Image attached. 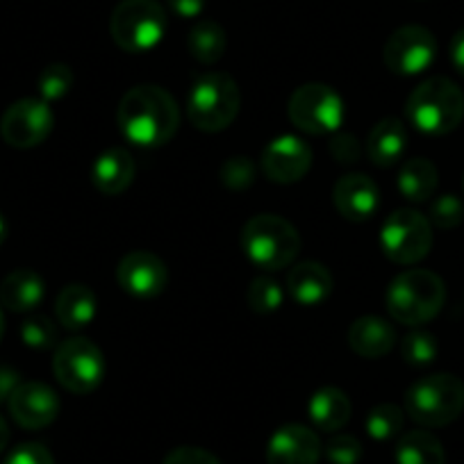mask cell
<instances>
[{"instance_id": "1", "label": "cell", "mask_w": 464, "mask_h": 464, "mask_svg": "<svg viewBox=\"0 0 464 464\" xmlns=\"http://www.w3.org/2000/svg\"><path fill=\"white\" fill-rule=\"evenodd\" d=\"M116 123L130 144L155 149L176 137L180 111L167 89L158 84H137L119 102Z\"/></svg>"}, {"instance_id": "2", "label": "cell", "mask_w": 464, "mask_h": 464, "mask_svg": "<svg viewBox=\"0 0 464 464\" xmlns=\"http://www.w3.org/2000/svg\"><path fill=\"white\" fill-rule=\"evenodd\" d=\"M405 114L410 123L423 135H449L462 123L464 93L453 80L435 75V78L423 80L410 93L405 102Z\"/></svg>"}, {"instance_id": "3", "label": "cell", "mask_w": 464, "mask_h": 464, "mask_svg": "<svg viewBox=\"0 0 464 464\" xmlns=\"http://www.w3.org/2000/svg\"><path fill=\"white\" fill-rule=\"evenodd\" d=\"M446 301V285L428 269H408L387 289V312L403 325H423L435 319Z\"/></svg>"}, {"instance_id": "4", "label": "cell", "mask_w": 464, "mask_h": 464, "mask_svg": "<svg viewBox=\"0 0 464 464\" xmlns=\"http://www.w3.org/2000/svg\"><path fill=\"white\" fill-rule=\"evenodd\" d=\"M242 251L257 269L280 271L301 253V235L278 214H257L242 227Z\"/></svg>"}, {"instance_id": "5", "label": "cell", "mask_w": 464, "mask_h": 464, "mask_svg": "<svg viewBox=\"0 0 464 464\" xmlns=\"http://www.w3.org/2000/svg\"><path fill=\"white\" fill-rule=\"evenodd\" d=\"M239 107H242V93L237 82L223 71L198 75L191 84L187 114L200 132H221L230 128L237 119Z\"/></svg>"}, {"instance_id": "6", "label": "cell", "mask_w": 464, "mask_h": 464, "mask_svg": "<svg viewBox=\"0 0 464 464\" xmlns=\"http://www.w3.org/2000/svg\"><path fill=\"white\" fill-rule=\"evenodd\" d=\"M464 410V382L453 373L419 378L405 392V412L426 428L453 423Z\"/></svg>"}, {"instance_id": "7", "label": "cell", "mask_w": 464, "mask_h": 464, "mask_svg": "<svg viewBox=\"0 0 464 464\" xmlns=\"http://www.w3.org/2000/svg\"><path fill=\"white\" fill-rule=\"evenodd\" d=\"M114 44L126 53H149L167 33V12L158 0H121L110 19Z\"/></svg>"}, {"instance_id": "8", "label": "cell", "mask_w": 464, "mask_h": 464, "mask_svg": "<svg viewBox=\"0 0 464 464\" xmlns=\"http://www.w3.org/2000/svg\"><path fill=\"white\" fill-rule=\"evenodd\" d=\"M287 116L307 135H334L343 121V101L330 84L307 82L289 98Z\"/></svg>"}, {"instance_id": "9", "label": "cell", "mask_w": 464, "mask_h": 464, "mask_svg": "<svg viewBox=\"0 0 464 464\" xmlns=\"http://www.w3.org/2000/svg\"><path fill=\"white\" fill-rule=\"evenodd\" d=\"M53 372L57 382L71 394H89L105 378V355L87 337H73L55 348Z\"/></svg>"}, {"instance_id": "10", "label": "cell", "mask_w": 464, "mask_h": 464, "mask_svg": "<svg viewBox=\"0 0 464 464\" xmlns=\"http://www.w3.org/2000/svg\"><path fill=\"white\" fill-rule=\"evenodd\" d=\"M381 248L396 265H417L432 248V223L417 209H396L381 227Z\"/></svg>"}, {"instance_id": "11", "label": "cell", "mask_w": 464, "mask_h": 464, "mask_svg": "<svg viewBox=\"0 0 464 464\" xmlns=\"http://www.w3.org/2000/svg\"><path fill=\"white\" fill-rule=\"evenodd\" d=\"M55 114L42 98H21L12 102L0 119V135L14 149H34L53 132Z\"/></svg>"}, {"instance_id": "12", "label": "cell", "mask_w": 464, "mask_h": 464, "mask_svg": "<svg viewBox=\"0 0 464 464\" xmlns=\"http://www.w3.org/2000/svg\"><path fill=\"white\" fill-rule=\"evenodd\" d=\"M437 39L428 28L417 24L394 30L382 48L385 66L396 75H419L435 62Z\"/></svg>"}, {"instance_id": "13", "label": "cell", "mask_w": 464, "mask_h": 464, "mask_svg": "<svg viewBox=\"0 0 464 464\" xmlns=\"http://www.w3.org/2000/svg\"><path fill=\"white\" fill-rule=\"evenodd\" d=\"M262 173L276 185H294L303 180L312 167L310 144L296 135L276 137L266 149L262 150L260 160Z\"/></svg>"}, {"instance_id": "14", "label": "cell", "mask_w": 464, "mask_h": 464, "mask_svg": "<svg viewBox=\"0 0 464 464\" xmlns=\"http://www.w3.org/2000/svg\"><path fill=\"white\" fill-rule=\"evenodd\" d=\"M116 283L135 298H155L167 289L169 269L150 251H130L116 266Z\"/></svg>"}, {"instance_id": "15", "label": "cell", "mask_w": 464, "mask_h": 464, "mask_svg": "<svg viewBox=\"0 0 464 464\" xmlns=\"http://www.w3.org/2000/svg\"><path fill=\"white\" fill-rule=\"evenodd\" d=\"M12 419L19 423L25 430H42V428L51 426L60 414V396L55 390L44 382L28 381L19 382L16 390L12 392L10 401H7Z\"/></svg>"}, {"instance_id": "16", "label": "cell", "mask_w": 464, "mask_h": 464, "mask_svg": "<svg viewBox=\"0 0 464 464\" xmlns=\"http://www.w3.org/2000/svg\"><path fill=\"white\" fill-rule=\"evenodd\" d=\"M321 440L303 423H285L266 444V464H319Z\"/></svg>"}, {"instance_id": "17", "label": "cell", "mask_w": 464, "mask_h": 464, "mask_svg": "<svg viewBox=\"0 0 464 464\" xmlns=\"http://www.w3.org/2000/svg\"><path fill=\"white\" fill-rule=\"evenodd\" d=\"M333 200L346 221H369L381 208V189L367 173H348L334 185Z\"/></svg>"}, {"instance_id": "18", "label": "cell", "mask_w": 464, "mask_h": 464, "mask_svg": "<svg viewBox=\"0 0 464 464\" xmlns=\"http://www.w3.org/2000/svg\"><path fill=\"white\" fill-rule=\"evenodd\" d=\"M348 346L353 348V353H358L360 358H385L396 346V330L382 316H360L348 328Z\"/></svg>"}, {"instance_id": "19", "label": "cell", "mask_w": 464, "mask_h": 464, "mask_svg": "<svg viewBox=\"0 0 464 464\" xmlns=\"http://www.w3.org/2000/svg\"><path fill=\"white\" fill-rule=\"evenodd\" d=\"M333 287V276L321 262H301L287 274V294L303 307H316L328 301Z\"/></svg>"}, {"instance_id": "20", "label": "cell", "mask_w": 464, "mask_h": 464, "mask_svg": "<svg viewBox=\"0 0 464 464\" xmlns=\"http://www.w3.org/2000/svg\"><path fill=\"white\" fill-rule=\"evenodd\" d=\"M135 158L126 149H107L92 167V182L101 194L119 196L135 180Z\"/></svg>"}, {"instance_id": "21", "label": "cell", "mask_w": 464, "mask_h": 464, "mask_svg": "<svg viewBox=\"0 0 464 464\" xmlns=\"http://www.w3.org/2000/svg\"><path fill=\"white\" fill-rule=\"evenodd\" d=\"M408 149V130L396 116H387L372 128L367 137V155L376 167H394Z\"/></svg>"}, {"instance_id": "22", "label": "cell", "mask_w": 464, "mask_h": 464, "mask_svg": "<svg viewBox=\"0 0 464 464\" xmlns=\"http://www.w3.org/2000/svg\"><path fill=\"white\" fill-rule=\"evenodd\" d=\"M351 399L339 387H321L307 401V414L316 430L337 432L351 419Z\"/></svg>"}, {"instance_id": "23", "label": "cell", "mask_w": 464, "mask_h": 464, "mask_svg": "<svg viewBox=\"0 0 464 464\" xmlns=\"http://www.w3.org/2000/svg\"><path fill=\"white\" fill-rule=\"evenodd\" d=\"M46 283L33 269H16L0 285V303L10 312H30L42 305Z\"/></svg>"}, {"instance_id": "24", "label": "cell", "mask_w": 464, "mask_h": 464, "mask_svg": "<svg viewBox=\"0 0 464 464\" xmlns=\"http://www.w3.org/2000/svg\"><path fill=\"white\" fill-rule=\"evenodd\" d=\"M96 294L87 285H66L55 301V314L64 328L82 330L96 316Z\"/></svg>"}, {"instance_id": "25", "label": "cell", "mask_w": 464, "mask_h": 464, "mask_svg": "<svg viewBox=\"0 0 464 464\" xmlns=\"http://www.w3.org/2000/svg\"><path fill=\"white\" fill-rule=\"evenodd\" d=\"M401 196L410 203H426L435 196L440 185V173L437 167L426 158H412L403 162L399 178H396Z\"/></svg>"}, {"instance_id": "26", "label": "cell", "mask_w": 464, "mask_h": 464, "mask_svg": "<svg viewBox=\"0 0 464 464\" xmlns=\"http://www.w3.org/2000/svg\"><path fill=\"white\" fill-rule=\"evenodd\" d=\"M394 459L396 464H446V453L432 432L412 430L399 437Z\"/></svg>"}, {"instance_id": "27", "label": "cell", "mask_w": 464, "mask_h": 464, "mask_svg": "<svg viewBox=\"0 0 464 464\" xmlns=\"http://www.w3.org/2000/svg\"><path fill=\"white\" fill-rule=\"evenodd\" d=\"M226 30L217 21H198L187 37V48H189L191 57L198 60L200 64H217L226 53Z\"/></svg>"}, {"instance_id": "28", "label": "cell", "mask_w": 464, "mask_h": 464, "mask_svg": "<svg viewBox=\"0 0 464 464\" xmlns=\"http://www.w3.org/2000/svg\"><path fill=\"white\" fill-rule=\"evenodd\" d=\"M364 428H367V435L376 441L394 440L403 430V410L394 403L376 405L369 410Z\"/></svg>"}, {"instance_id": "29", "label": "cell", "mask_w": 464, "mask_h": 464, "mask_svg": "<svg viewBox=\"0 0 464 464\" xmlns=\"http://www.w3.org/2000/svg\"><path fill=\"white\" fill-rule=\"evenodd\" d=\"M285 292L274 278L269 276H257V278L251 280L246 292L248 307H251L256 314H271V312L280 310L283 305Z\"/></svg>"}, {"instance_id": "30", "label": "cell", "mask_w": 464, "mask_h": 464, "mask_svg": "<svg viewBox=\"0 0 464 464\" xmlns=\"http://www.w3.org/2000/svg\"><path fill=\"white\" fill-rule=\"evenodd\" d=\"M437 355H440V346H437L435 334L426 330H414L401 342V358L412 367H428L435 362Z\"/></svg>"}, {"instance_id": "31", "label": "cell", "mask_w": 464, "mask_h": 464, "mask_svg": "<svg viewBox=\"0 0 464 464\" xmlns=\"http://www.w3.org/2000/svg\"><path fill=\"white\" fill-rule=\"evenodd\" d=\"M71 87H73V71H71V66L60 64V62H57V64L46 66V69L39 73L37 89L42 101L46 102L62 101V98L71 92Z\"/></svg>"}, {"instance_id": "32", "label": "cell", "mask_w": 464, "mask_h": 464, "mask_svg": "<svg viewBox=\"0 0 464 464\" xmlns=\"http://www.w3.org/2000/svg\"><path fill=\"white\" fill-rule=\"evenodd\" d=\"M21 339L34 351H48L57 346V328L48 316L34 314L21 324Z\"/></svg>"}, {"instance_id": "33", "label": "cell", "mask_w": 464, "mask_h": 464, "mask_svg": "<svg viewBox=\"0 0 464 464\" xmlns=\"http://www.w3.org/2000/svg\"><path fill=\"white\" fill-rule=\"evenodd\" d=\"M440 230H453L464 221V203L455 194H441L430 203V218Z\"/></svg>"}, {"instance_id": "34", "label": "cell", "mask_w": 464, "mask_h": 464, "mask_svg": "<svg viewBox=\"0 0 464 464\" xmlns=\"http://www.w3.org/2000/svg\"><path fill=\"white\" fill-rule=\"evenodd\" d=\"M223 185L232 191H244L256 182V164L244 155H235L223 162L221 171H218Z\"/></svg>"}, {"instance_id": "35", "label": "cell", "mask_w": 464, "mask_h": 464, "mask_svg": "<svg viewBox=\"0 0 464 464\" xmlns=\"http://www.w3.org/2000/svg\"><path fill=\"white\" fill-rule=\"evenodd\" d=\"M330 464H358L362 459V444L353 435H333L324 446Z\"/></svg>"}, {"instance_id": "36", "label": "cell", "mask_w": 464, "mask_h": 464, "mask_svg": "<svg viewBox=\"0 0 464 464\" xmlns=\"http://www.w3.org/2000/svg\"><path fill=\"white\" fill-rule=\"evenodd\" d=\"M3 464H55L53 453L39 441H25V444L16 446Z\"/></svg>"}, {"instance_id": "37", "label": "cell", "mask_w": 464, "mask_h": 464, "mask_svg": "<svg viewBox=\"0 0 464 464\" xmlns=\"http://www.w3.org/2000/svg\"><path fill=\"white\" fill-rule=\"evenodd\" d=\"M330 155L339 164H355L362 155V149H360V141L355 140V135L337 130L330 140Z\"/></svg>"}, {"instance_id": "38", "label": "cell", "mask_w": 464, "mask_h": 464, "mask_svg": "<svg viewBox=\"0 0 464 464\" xmlns=\"http://www.w3.org/2000/svg\"><path fill=\"white\" fill-rule=\"evenodd\" d=\"M162 464H221V459L198 446H178L164 458Z\"/></svg>"}, {"instance_id": "39", "label": "cell", "mask_w": 464, "mask_h": 464, "mask_svg": "<svg viewBox=\"0 0 464 464\" xmlns=\"http://www.w3.org/2000/svg\"><path fill=\"white\" fill-rule=\"evenodd\" d=\"M169 7L182 19H196L205 10V0H169Z\"/></svg>"}, {"instance_id": "40", "label": "cell", "mask_w": 464, "mask_h": 464, "mask_svg": "<svg viewBox=\"0 0 464 464\" xmlns=\"http://www.w3.org/2000/svg\"><path fill=\"white\" fill-rule=\"evenodd\" d=\"M19 372L12 367H0V403H5V401H10L12 392L16 390V385H19Z\"/></svg>"}, {"instance_id": "41", "label": "cell", "mask_w": 464, "mask_h": 464, "mask_svg": "<svg viewBox=\"0 0 464 464\" xmlns=\"http://www.w3.org/2000/svg\"><path fill=\"white\" fill-rule=\"evenodd\" d=\"M450 62H453L455 71L464 78V28L458 30L450 39V48H449Z\"/></svg>"}, {"instance_id": "42", "label": "cell", "mask_w": 464, "mask_h": 464, "mask_svg": "<svg viewBox=\"0 0 464 464\" xmlns=\"http://www.w3.org/2000/svg\"><path fill=\"white\" fill-rule=\"evenodd\" d=\"M7 441H10V428H7L5 419L0 417V453H3V450H5Z\"/></svg>"}, {"instance_id": "43", "label": "cell", "mask_w": 464, "mask_h": 464, "mask_svg": "<svg viewBox=\"0 0 464 464\" xmlns=\"http://www.w3.org/2000/svg\"><path fill=\"white\" fill-rule=\"evenodd\" d=\"M5 239H7V221L3 218V214H0V246L5 244Z\"/></svg>"}, {"instance_id": "44", "label": "cell", "mask_w": 464, "mask_h": 464, "mask_svg": "<svg viewBox=\"0 0 464 464\" xmlns=\"http://www.w3.org/2000/svg\"><path fill=\"white\" fill-rule=\"evenodd\" d=\"M3 334H5V319H3V312H0V342H3Z\"/></svg>"}, {"instance_id": "45", "label": "cell", "mask_w": 464, "mask_h": 464, "mask_svg": "<svg viewBox=\"0 0 464 464\" xmlns=\"http://www.w3.org/2000/svg\"><path fill=\"white\" fill-rule=\"evenodd\" d=\"M462 185H464V182H462Z\"/></svg>"}]
</instances>
